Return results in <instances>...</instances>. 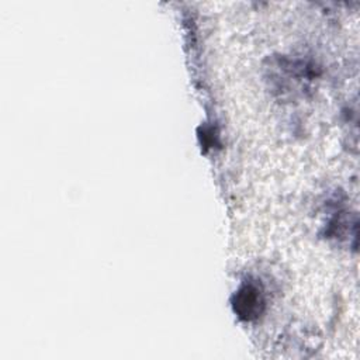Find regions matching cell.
<instances>
[{
	"instance_id": "1",
	"label": "cell",
	"mask_w": 360,
	"mask_h": 360,
	"mask_svg": "<svg viewBox=\"0 0 360 360\" xmlns=\"http://www.w3.org/2000/svg\"><path fill=\"white\" fill-rule=\"evenodd\" d=\"M261 304H262V300H261L258 292L254 289V287L246 286L245 289H242L238 294V301L235 304V310H238V312L242 317L250 318V315H255L259 312Z\"/></svg>"
}]
</instances>
